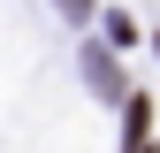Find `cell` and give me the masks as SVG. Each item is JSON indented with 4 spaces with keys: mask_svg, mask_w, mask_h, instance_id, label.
<instances>
[{
    "mask_svg": "<svg viewBox=\"0 0 160 153\" xmlns=\"http://www.w3.org/2000/svg\"><path fill=\"white\" fill-rule=\"evenodd\" d=\"M92 84L107 92V100H122V76H114V61H107V54H92Z\"/></svg>",
    "mask_w": 160,
    "mask_h": 153,
    "instance_id": "7a4b0ae2",
    "label": "cell"
},
{
    "mask_svg": "<svg viewBox=\"0 0 160 153\" xmlns=\"http://www.w3.org/2000/svg\"><path fill=\"white\" fill-rule=\"evenodd\" d=\"M61 15H69V23H84V15H92V0H61Z\"/></svg>",
    "mask_w": 160,
    "mask_h": 153,
    "instance_id": "3957f363",
    "label": "cell"
},
{
    "mask_svg": "<svg viewBox=\"0 0 160 153\" xmlns=\"http://www.w3.org/2000/svg\"><path fill=\"white\" fill-rule=\"evenodd\" d=\"M130 153H152V107L130 100Z\"/></svg>",
    "mask_w": 160,
    "mask_h": 153,
    "instance_id": "6da1fadb",
    "label": "cell"
}]
</instances>
